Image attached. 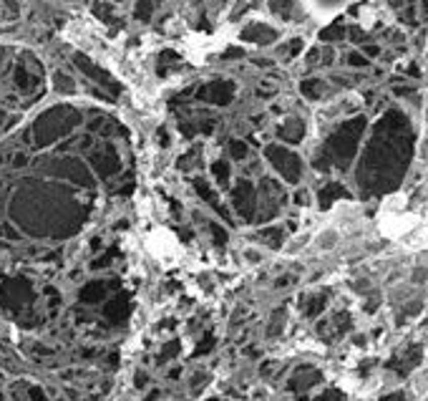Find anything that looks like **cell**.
<instances>
[{"label": "cell", "instance_id": "obj_1", "mask_svg": "<svg viewBox=\"0 0 428 401\" xmlns=\"http://www.w3.org/2000/svg\"><path fill=\"white\" fill-rule=\"evenodd\" d=\"M365 121L363 119H355L350 124H345L330 142V149H333V157H338L340 164H348V159L355 154V147H358V137L363 131Z\"/></svg>", "mask_w": 428, "mask_h": 401}, {"label": "cell", "instance_id": "obj_2", "mask_svg": "<svg viewBox=\"0 0 428 401\" xmlns=\"http://www.w3.org/2000/svg\"><path fill=\"white\" fill-rule=\"evenodd\" d=\"M267 157H270V162L287 177V182H297V180H300V162H297V157H295L292 152H287V149H282V147H270V149H267Z\"/></svg>", "mask_w": 428, "mask_h": 401}, {"label": "cell", "instance_id": "obj_3", "mask_svg": "<svg viewBox=\"0 0 428 401\" xmlns=\"http://www.w3.org/2000/svg\"><path fill=\"white\" fill-rule=\"evenodd\" d=\"M199 99L204 101H217V104H227L232 99V83L227 81H217V83H209L199 91Z\"/></svg>", "mask_w": 428, "mask_h": 401}, {"label": "cell", "instance_id": "obj_4", "mask_svg": "<svg viewBox=\"0 0 428 401\" xmlns=\"http://www.w3.org/2000/svg\"><path fill=\"white\" fill-rule=\"evenodd\" d=\"M232 195H234V207H237L242 214H249V212H252V209L247 207V202L254 207V190H252V185H249V182H239V185L234 187V192H232Z\"/></svg>", "mask_w": 428, "mask_h": 401}, {"label": "cell", "instance_id": "obj_5", "mask_svg": "<svg viewBox=\"0 0 428 401\" xmlns=\"http://www.w3.org/2000/svg\"><path fill=\"white\" fill-rule=\"evenodd\" d=\"M343 195H345V190H343V187H338V185H328V187L320 192V200H323V204H330L335 197H343Z\"/></svg>", "mask_w": 428, "mask_h": 401}, {"label": "cell", "instance_id": "obj_6", "mask_svg": "<svg viewBox=\"0 0 428 401\" xmlns=\"http://www.w3.org/2000/svg\"><path fill=\"white\" fill-rule=\"evenodd\" d=\"M212 172L217 174V182H219V185H224V182H227V177H229V169H227V164H224V162H217V164L212 167Z\"/></svg>", "mask_w": 428, "mask_h": 401}, {"label": "cell", "instance_id": "obj_7", "mask_svg": "<svg viewBox=\"0 0 428 401\" xmlns=\"http://www.w3.org/2000/svg\"><path fill=\"white\" fill-rule=\"evenodd\" d=\"M345 35V28L343 25H333V28H328L325 33H323V38H328V40H338V38H343Z\"/></svg>", "mask_w": 428, "mask_h": 401}, {"label": "cell", "instance_id": "obj_8", "mask_svg": "<svg viewBox=\"0 0 428 401\" xmlns=\"http://www.w3.org/2000/svg\"><path fill=\"white\" fill-rule=\"evenodd\" d=\"M302 91H305L307 96H312V99H315V96H317V94L323 91V83H315V81H305V83H302Z\"/></svg>", "mask_w": 428, "mask_h": 401}, {"label": "cell", "instance_id": "obj_9", "mask_svg": "<svg viewBox=\"0 0 428 401\" xmlns=\"http://www.w3.org/2000/svg\"><path fill=\"white\" fill-rule=\"evenodd\" d=\"M229 152H232V157H234V159H244V154H247V147H244L242 142H232Z\"/></svg>", "mask_w": 428, "mask_h": 401}, {"label": "cell", "instance_id": "obj_10", "mask_svg": "<svg viewBox=\"0 0 428 401\" xmlns=\"http://www.w3.org/2000/svg\"><path fill=\"white\" fill-rule=\"evenodd\" d=\"M348 63H350V66H365L368 61H365L360 53H350V56H348Z\"/></svg>", "mask_w": 428, "mask_h": 401}, {"label": "cell", "instance_id": "obj_11", "mask_svg": "<svg viewBox=\"0 0 428 401\" xmlns=\"http://www.w3.org/2000/svg\"><path fill=\"white\" fill-rule=\"evenodd\" d=\"M365 51H368V56H376V53H378V48H376V46H368Z\"/></svg>", "mask_w": 428, "mask_h": 401}]
</instances>
